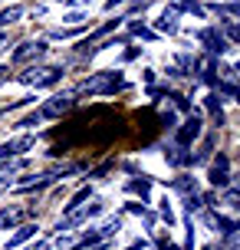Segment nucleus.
Wrapping results in <instances>:
<instances>
[{
	"label": "nucleus",
	"instance_id": "8",
	"mask_svg": "<svg viewBox=\"0 0 240 250\" xmlns=\"http://www.w3.org/2000/svg\"><path fill=\"white\" fill-rule=\"evenodd\" d=\"M198 40H201L204 46H207V53L211 56H217V53H224V50H230L227 46V37L217 30V26H207V30H198Z\"/></svg>",
	"mask_w": 240,
	"mask_h": 250
},
{
	"label": "nucleus",
	"instance_id": "23",
	"mask_svg": "<svg viewBox=\"0 0 240 250\" xmlns=\"http://www.w3.org/2000/svg\"><path fill=\"white\" fill-rule=\"evenodd\" d=\"M155 0H132V3H128V10L132 13H139V10H145V7H152Z\"/></svg>",
	"mask_w": 240,
	"mask_h": 250
},
{
	"label": "nucleus",
	"instance_id": "2",
	"mask_svg": "<svg viewBox=\"0 0 240 250\" xmlns=\"http://www.w3.org/2000/svg\"><path fill=\"white\" fill-rule=\"evenodd\" d=\"M63 79V66H26L23 73H17V83L20 86H56Z\"/></svg>",
	"mask_w": 240,
	"mask_h": 250
},
{
	"label": "nucleus",
	"instance_id": "26",
	"mask_svg": "<svg viewBox=\"0 0 240 250\" xmlns=\"http://www.w3.org/2000/svg\"><path fill=\"white\" fill-rule=\"evenodd\" d=\"M7 188H10V178H7V175H0V194H3Z\"/></svg>",
	"mask_w": 240,
	"mask_h": 250
},
{
	"label": "nucleus",
	"instance_id": "11",
	"mask_svg": "<svg viewBox=\"0 0 240 250\" xmlns=\"http://www.w3.org/2000/svg\"><path fill=\"white\" fill-rule=\"evenodd\" d=\"M33 214V208H3L0 211V230H13V227H20Z\"/></svg>",
	"mask_w": 240,
	"mask_h": 250
},
{
	"label": "nucleus",
	"instance_id": "16",
	"mask_svg": "<svg viewBox=\"0 0 240 250\" xmlns=\"http://www.w3.org/2000/svg\"><path fill=\"white\" fill-rule=\"evenodd\" d=\"M89 198H92V188H79L76 194L69 198V204H66V214H69V211H76V208H82V204H86Z\"/></svg>",
	"mask_w": 240,
	"mask_h": 250
},
{
	"label": "nucleus",
	"instance_id": "18",
	"mask_svg": "<svg viewBox=\"0 0 240 250\" xmlns=\"http://www.w3.org/2000/svg\"><path fill=\"white\" fill-rule=\"evenodd\" d=\"M119 230H122V221H119V217H109V221H105V224L99 227V234H102V240H109V237H115V234H119Z\"/></svg>",
	"mask_w": 240,
	"mask_h": 250
},
{
	"label": "nucleus",
	"instance_id": "12",
	"mask_svg": "<svg viewBox=\"0 0 240 250\" xmlns=\"http://www.w3.org/2000/svg\"><path fill=\"white\" fill-rule=\"evenodd\" d=\"M37 230H40L37 224H20V227H13V234L7 237V250H13V247H20V244H26L30 237H37Z\"/></svg>",
	"mask_w": 240,
	"mask_h": 250
},
{
	"label": "nucleus",
	"instance_id": "6",
	"mask_svg": "<svg viewBox=\"0 0 240 250\" xmlns=\"http://www.w3.org/2000/svg\"><path fill=\"white\" fill-rule=\"evenodd\" d=\"M43 53H46V43H43V40H26V43H20V46L13 50V56H10V60L17 62V66H26V62L40 60Z\"/></svg>",
	"mask_w": 240,
	"mask_h": 250
},
{
	"label": "nucleus",
	"instance_id": "19",
	"mask_svg": "<svg viewBox=\"0 0 240 250\" xmlns=\"http://www.w3.org/2000/svg\"><path fill=\"white\" fill-rule=\"evenodd\" d=\"M128 30H132L135 37H141V40H155V30H148L141 20H128Z\"/></svg>",
	"mask_w": 240,
	"mask_h": 250
},
{
	"label": "nucleus",
	"instance_id": "29",
	"mask_svg": "<svg viewBox=\"0 0 240 250\" xmlns=\"http://www.w3.org/2000/svg\"><path fill=\"white\" fill-rule=\"evenodd\" d=\"M0 86H3V83H0Z\"/></svg>",
	"mask_w": 240,
	"mask_h": 250
},
{
	"label": "nucleus",
	"instance_id": "3",
	"mask_svg": "<svg viewBox=\"0 0 240 250\" xmlns=\"http://www.w3.org/2000/svg\"><path fill=\"white\" fill-rule=\"evenodd\" d=\"M102 201H92L89 198V204H82V208H76V211H69V214H63V221L56 224V234H66V230H73V227H82V224H89L92 217H99L102 214Z\"/></svg>",
	"mask_w": 240,
	"mask_h": 250
},
{
	"label": "nucleus",
	"instance_id": "20",
	"mask_svg": "<svg viewBox=\"0 0 240 250\" xmlns=\"http://www.w3.org/2000/svg\"><path fill=\"white\" fill-rule=\"evenodd\" d=\"M217 13H224V17H240V0H234V3H214Z\"/></svg>",
	"mask_w": 240,
	"mask_h": 250
},
{
	"label": "nucleus",
	"instance_id": "25",
	"mask_svg": "<svg viewBox=\"0 0 240 250\" xmlns=\"http://www.w3.org/2000/svg\"><path fill=\"white\" fill-rule=\"evenodd\" d=\"M10 79V66H0V83H7Z\"/></svg>",
	"mask_w": 240,
	"mask_h": 250
},
{
	"label": "nucleus",
	"instance_id": "9",
	"mask_svg": "<svg viewBox=\"0 0 240 250\" xmlns=\"http://www.w3.org/2000/svg\"><path fill=\"white\" fill-rule=\"evenodd\" d=\"M207 181L214 188H227L230 185V162H227V155H217L214 165H211V171H207Z\"/></svg>",
	"mask_w": 240,
	"mask_h": 250
},
{
	"label": "nucleus",
	"instance_id": "10",
	"mask_svg": "<svg viewBox=\"0 0 240 250\" xmlns=\"http://www.w3.org/2000/svg\"><path fill=\"white\" fill-rule=\"evenodd\" d=\"M178 17H181V10H178L175 3H168V7H164V13L161 17H158V20H155V33H168V37H171V33H178Z\"/></svg>",
	"mask_w": 240,
	"mask_h": 250
},
{
	"label": "nucleus",
	"instance_id": "13",
	"mask_svg": "<svg viewBox=\"0 0 240 250\" xmlns=\"http://www.w3.org/2000/svg\"><path fill=\"white\" fill-rule=\"evenodd\" d=\"M204 105H207L214 125H224V109H220V96H217V92H207V96H204Z\"/></svg>",
	"mask_w": 240,
	"mask_h": 250
},
{
	"label": "nucleus",
	"instance_id": "14",
	"mask_svg": "<svg viewBox=\"0 0 240 250\" xmlns=\"http://www.w3.org/2000/svg\"><path fill=\"white\" fill-rule=\"evenodd\" d=\"M171 188H175V191H181L184 198H191V194H198V181H194L191 175H178L175 181H171Z\"/></svg>",
	"mask_w": 240,
	"mask_h": 250
},
{
	"label": "nucleus",
	"instance_id": "7",
	"mask_svg": "<svg viewBox=\"0 0 240 250\" xmlns=\"http://www.w3.org/2000/svg\"><path fill=\"white\" fill-rule=\"evenodd\" d=\"M201 128H204V119H201V112H188V119H184V125H181V128H178V145H181V148H188L191 142H194V138L201 135Z\"/></svg>",
	"mask_w": 240,
	"mask_h": 250
},
{
	"label": "nucleus",
	"instance_id": "27",
	"mask_svg": "<svg viewBox=\"0 0 240 250\" xmlns=\"http://www.w3.org/2000/svg\"><path fill=\"white\" fill-rule=\"evenodd\" d=\"M125 250H145V240H135L132 247H125Z\"/></svg>",
	"mask_w": 240,
	"mask_h": 250
},
{
	"label": "nucleus",
	"instance_id": "4",
	"mask_svg": "<svg viewBox=\"0 0 240 250\" xmlns=\"http://www.w3.org/2000/svg\"><path fill=\"white\" fill-rule=\"evenodd\" d=\"M73 105H76V92H56V96H50L40 105V115H43V122L46 119H63Z\"/></svg>",
	"mask_w": 240,
	"mask_h": 250
},
{
	"label": "nucleus",
	"instance_id": "22",
	"mask_svg": "<svg viewBox=\"0 0 240 250\" xmlns=\"http://www.w3.org/2000/svg\"><path fill=\"white\" fill-rule=\"evenodd\" d=\"M40 122H43V115H40V112H33V115H26V119H20L17 125H20V128H37Z\"/></svg>",
	"mask_w": 240,
	"mask_h": 250
},
{
	"label": "nucleus",
	"instance_id": "5",
	"mask_svg": "<svg viewBox=\"0 0 240 250\" xmlns=\"http://www.w3.org/2000/svg\"><path fill=\"white\" fill-rule=\"evenodd\" d=\"M37 145V138L33 135H23V138H10V142H0V165L13 162L17 155H23V151H30Z\"/></svg>",
	"mask_w": 240,
	"mask_h": 250
},
{
	"label": "nucleus",
	"instance_id": "17",
	"mask_svg": "<svg viewBox=\"0 0 240 250\" xmlns=\"http://www.w3.org/2000/svg\"><path fill=\"white\" fill-rule=\"evenodd\" d=\"M23 13H26L23 7H7V10H0V30H3V26H10V23H17Z\"/></svg>",
	"mask_w": 240,
	"mask_h": 250
},
{
	"label": "nucleus",
	"instance_id": "28",
	"mask_svg": "<svg viewBox=\"0 0 240 250\" xmlns=\"http://www.w3.org/2000/svg\"><path fill=\"white\" fill-rule=\"evenodd\" d=\"M234 76H240V62H237V66H234Z\"/></svg>",
	"mask_w": 240,
	"mask_h": 250
},
{
	"label": "nucleus",
	"instance_id": "24",
	"mask_svg": "<svg viewBox=\"0 0 240 250\" xmlns=\"http://www.w3.org/2000/svg\"><path fill=\"white\" fill-rule=\"evenodd\" d=\"M26 250H50V240H37L33 247H26Z\"/></svg>",
	"mask_w": 240,
	"mask_h": 250
},
{
	"label": "nucleus",
	"instance_id": "15",
	"mask_svg": "<svg viewBox=\"0 0 240 250\" xmlns=\"http://www.w3.org/2000/svg\"><path fill=\"white\" fill-rule=\"evenodd\" d=\"M125 191L128 194H141V201L148 198V191H152V178H132L125 185Z\"/></svg>",
	"mask_w": 240,
	"mask_h": 250
},
{
	"label": "nucleus",
	"instance_id": "21",
	"mask_svg": "<svg viewBox=\"0 0 240 250\" xmlns=\"http://www.w3.org/2000/svg\"><path fill=\"white\" fill-rule=\"evenodd\" d=\"M168 99L175 102V109H181V112H191V102H188V96H181V92H171Z\"/></svg>",
	"mask_w": 240,
	"mask_h": 250
},
{
	"label": "nucleus",
	"instance_id": "1",
	"mask_svg": "<svg viewBox=\"0 0 240 250\" xmlns=\"http://www.w3.org/2000/svg\"><path fill=\"white\" fill-rule=\"evenodd\" d=\"M115 89H125L122 73L119 69H102V73H96V76H89V79L79 83L76 96H82V92H89V96H112Z\"/></svg>",
	"mask_w": 240,
	"mask_h": 250
}]
</instances>
